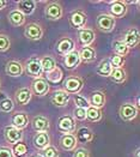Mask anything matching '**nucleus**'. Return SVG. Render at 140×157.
<instances>
[{"mask_svg":"<svg viewBox=\"0 0 140 157\" xmlns=\"http://www.w3.org/2000/svg\"><path fill=\"white\" fill-rule=\"evenodd\" d=\"M74 103H76L77 108H81V109H88L90 107L89 101L80 95H74Z\"/></svg>","mask_w":140,"mask_h":157,"instance_id":"c9c22d12","label":"nucleus"},{"mask_svg":"<svg viewBox=\"0 0 140 157\" xmlns=\"http://www.w3.org/2000/svg\"><path fill=\"white\" fill-rule=\"evenodd\" d=\"M89 103L91 107L101 109L103 105H105V95L102 91H95L91 94Z\"/></svg>","mask_w":140,"mask_h":157,"instance_id":"393cba45","label":"nucleus"},{"mask_svg":"<svg viewBox=\"0 0 140 157\" xmlns=\"http://www.w3.org/2000/svg\"><path fill=\"white\" fill-rule=\"evenodd\" d=\"M78 36H79V41L80 43L84 46V47H89L90 44L95 41V31L91 30V29H80L79 33H78Z\"/></svg>","mask_w":140,"mask_h":157,"instance_id":"dca6fc26","label":"nucleus"},{"mask_svg":"<svg viewBox=\"0 0 140 157\" xmlns=\"http://www.w3.org/2000/svg\"><path fill=\"white\" fill-rule=\"evenodd\" d=\"M110 64L113 68H120L121 66L125 64V58L123 56H120V55H114L110 60Z\"/></svg>","mask_w":140,"mask_h":157,"instance_id":"58836bf2","label":"nucleus"},{"mask_svg":"<svg viewBox=\"0 0 140 157\" xmlns=\"http://www.w3.org/2000/svg\"><path fill=\"white\" fill-rule=\"evenodd\" d=\"M56 51L60 55H67L68 53L74 51V41L70 37H64L61 39L58 44H56Z\"/></svg>","mask_w":140,"mask_h":157,"instance_id":"9b49d317","label":"nucleus"},{"mask_svg":"<svg viewBox=\"0 0 140 157\" xmlns=\"http://www.w3.org/2000/svg\"><path fill=\"white\" fill-rule=\"evenodd\" d=\"M32 96V92L29 88H21L19 90L16 91V102L21 105H25L30 102Z\"/></svg>","mask_w":140,"mask_h":157,"instance_id":"a211bd4d","label":"nucleus"},{"mask_svg":"<svg viewBox=\"0 0 140 157\" xmlns=\"http://www.w3.org/2000/svg\"><path fill=\"white\" fill-rule=\"evenodd\" d=\"M78 144L76 140V137L72 134V133H67L64 134L60 139V145L61 147L66 150V151H71V150H74L76 149V145Z\"/></svg>","mask_w":140,"mask_h":157,"instance_id":"412c9836","label":"nucleus"},{"mask_svg":"<svg viewBox=\"0 0 140 157\" xmlns=\"http://www.w3.org/2000/svg\"><path fill=\"white\" fill-rule=\"evenodd\" d=\"M32 127L36 132H47L49 130V120L42 115L35 117L32 120Z\"/></svg>","mask_w":140,"mask_h":157,"instance_id":"5701e85b","label":"nucleus"},{"mask_svg":"<svg viewBox=\"0 0 140 157\" xmlns=\"http://www.w3.org/2000/svg\"><path fill=\"white\" fill-rule=\"evenodd\" d=\"M17 6H18L19 12L23 13L24 16H29L35 11L36 1H34V0H19L17 2Z\"/></svg>","mask_w":140,"mask_h":157,"instance_id":"6ab92c4d","label":"nucleus"},{"mask_svg":"<svg viewBox=\"0 0 140 157\" xmlns=\"http://www.w3.org/2000/svg\"><path fill=\"white\" fill-rule=\"evenodd\" d=\"M24 35L26 39L31 40V41H37V40L42 39V36H43V29L37 23H30L26 25L25 30H24Z\"/></svg>","mask_w":140,"mask_h":157,"instance_id":"423d86ee","label":"nucleus"},{"mask_svg":"<svg viewBox=\"0 0 140 157\" xmlns=\"http://www.w3.org/2000/svg\"><path fill=\"white\" fill-rule=\"evenodd\" d=\"M11 46L10 39L6 35L0 34V52H6Z\"/></svg>","mask_w":140,"mask_h":157,"instance_id":"4c0bfd02","label":"nucleus"},{"mask_svg":"<svg viewBox=\"0 0 140 157\" xmlns=\"http://www.w3.org/2000/svg\"><path fill=\"white\" fill-rule=\"evenodd\" d=\"M113 51L115 52V55L125 56V55H127L129 49H128L127 46L122 41H115L114 43H113Z\"/></svg>","mask_w":140,"mask_h":157,"instance_id":"2f4dec72","label":"nucleus"},{"mask_svg":"<svg viewBox=\"0 0 140 157\" xmlns=\"http://www.w3.org/2000/svg\"><path fill=\"white\" fill-rule=\"evenodd\" d=\"M12 155L16 157H23L26 155V152H28V146H26L24 143H22V142H19V143H17V144H13V147H12Z\"/></svg>","mask_w":140,"mask_h":157,"instance_id":"473e14b6","label":"nucleus"},{"mask_svg":"<svg viewBox=\"0 0 140 157\" xmlns=\"http://www.w3.org/2000/svg\"><path fill=\"white\" fill-rule=\"evenodd\" d=\"M74 157H90L89 151L85 149H78L74 154Z\"/></svg>","mask_w":140,"mask_h":157,"instance_id":"79ce46f5","label":"nucleus"},{"mask_svg":"<svg viewBox=\"0 0 140 157\" xmlns=\"http://www.w3.org/2000/svg\"><path fill=\"white\" fill-rule=\"evenodd\" d=\"M46 16L51 19V21H56L60 19L62 17V7L59 2H51L47 7H46Z\"/></svg>","mask_w":140,"mask_h":157,"instance_id":"ddd939ff","label":"nucleus"},{"mask_svg":"<svg viewBox=\"0 0 140 157\" xmlns=\"http://www.w3.org/2000/svg\"><path fill=\"white\" fill-rule=\"evenodd\" d=\"M126 71L122 68V67H120V68H113L112 70V73H110V76H109V78L112 79V82H114L116 84H122V83H125V80H126Z\"/></svg>","mask_w":140,"mask_h":157,"instance_id":"c85d7f7f","label":"nucleus"},{"mask_svg":"<svg viewBox=\"0 0 140 157\" xmlns=\"http://www.w3.org/2000/svg\"><path fill=\"white\" fill-rule=\"evenodd\" d=\"M74 118L76 120H79V121H83L86 119V109H81V108H76L74 109Z\"/></svg>","mask_w":140,"mask_h":157,"instance_id":"ea45409f","label":"nucleus"},{"mask_svg":"<svg viewBox=\"0 0 140 157\" xmlns=\"http://www.w3.org/2000/svg\"><path fill=\"white\" fill-rule=\"evenodd\" d=\"M112 70H113V67L110 64V60L104 59L98 64L97 68H96V72H97V75H100L102 77H109L110 73H112Z\"/></svg>","mask_w":140,"mask_h":157,"instance_id":"a878e982","label":"nucleus"},{"mask_svg":"<svg viewBox=\"0 0 140 157\" xmlns=\"http://www.w3.org/2000/svg\"><path fill=\"white\" fill-rule=\"evenodd\" d=\"M51 103L56 107H65L67 105L68 101H70V95L64 90H58L53 94L51 96Z\"/></svg>","mask_w":140,"mask_h":157,"instance_id":"f3484780","label":"nucleus"},{"mask_svg":"<svg viewBox=\"0 0 140 157\" xmlns=\"http://www.w3.org/2000/svg\"><path fill=\"white\" fill-rule=\"evenodd\" d=\"M31 89L37 96H44L49 92V83L47 82V79L40 77V78H36L32 82Z\"/></svg>","mask_w":140,"mask_h":157,"instance_id":"6e6552de","label":"nucleus"},{"mask_svg":"<svg viewBox=\"0 0 140 157\" xmlns=\"http://www.w3.org/2000/svg\"><path fill=\"white\" fill-rule=\"evenodd\" d=\"M139 152H140V150L137 149V151H135V157H139Z\"/></svg>","mask_w":140,"mask_h":157,"instance_id":"c03bdc74","label":"nucleus"},{"mask_svg":"<svg viewBox=\"0 0 140 157\" xmlns=\"http://www.w3.org/2000/svg\"><path fill=\"white\" fill-rule=\"evenodd\" d=\"M83 85H84V82H83L81 78H79V77H68L64 82V91L67 92L68 95L70 94L77 95L81 90Z\"/></svg>","mask_w":140,"mask_h":157,"instance_id":"f03ea898","label":"nucleus"},{"mask_svg":"<svg viewBox=\"0 0 140 157\" xmlns=\"http://www.w3.org/2000/svg\"><path fill=\"white\" fill-rule=\"evenodd\" d=\"M42 157H59V151L54 146H47L46 149L42 150Z\"/></svg>","mask_w":140,"mask_h":157,"instance_id":"e433bc0d","label":"nucleus"},{"mask_svg":"<svg viewBox=\"0 0 140 157\" xmlns=\"http://www.w3.org/2000/svg\"><path fill=\"white\" fill-rule=\"evenodd\" d=\"M80 56H79V52L78 51H72L68 53L67 55H65L64 63L67 68H76L77 66L80 64Z\"/></svg>","mask_w":140,"mask_h":157,"instance_id":"b1692460","label":"nucleus"},{"mask_svg":"<svg viewBox=\"0 0 140 157\" xmlns=\"http://www.w3.org/2000/svg\"><path fill=\"white\" fill-rule=\"evenodd\" d=\"M86 119L92 121V122H97L102 119V112L101 109H97V108H93L90 105L89 108L86 109Z\"/></svg>","mask_w":140,"mask_h":157,"instance_id":"7c9ffc66","label":"nucleus"},{"mask_svg":"<svg viewBox=\"0 0 140 157\" xmlns=\"http://www.w3.org/2000/svg\"><path fill=\"white\" fill-rule=\"evenodd\" d=\"M139 39H140V35H139V29L138 28H132L129 29L125 37H123V43L127 46V48H134L138 43H139Z\"/></svg>","mask_w":140,"mask_h":157,"instance_id":"1a4fd4ad","label":"nucleus"},{"mask_svg":"<svg viewBox=\"0 0 140 157\" xmlns=\"http://www.w3.org/2000/svg\"><path fill=\"white\" fill-rule=\"evenodd\" d=\"M110 16L114 18H121L127 13V7L125 1H120V0H115L110 1Z\"/></svg>","mask_w":140,"mask_h":157,"instance_id":"9d476101","label":"nucleus"},{"mask_svg":"<svg viewBox=\"0 0 140 157\" xmlns=\"http://www.w3.org/2000/svg\"><path fill=\"white\" fill-rule=\"evenodd\" d=\"M32 143H34V146L38 150L46 149L47 146H49V143H51L49 134L47 132H38L32 138Z\"/></svg>","mask_w":140,"mask_h":157,"instance_id":"f8f14e48","label":"nucleus"},{"mask_svg":"<svg viewBox=\"0 0 140 157\" xmlns=\"http://www.w3.org/2000/svg\"><path fill=\"white\" fill-rule=\"evenodd\" d=\"M62 71L56 66L54 70H51V72L47 73V78L48 80H51V83H60L61 79H62Z\"/></svg>","mask_w":140,"mask_h":157,"instance_id":"72a5a7b5","label":"nucleus"},{"mask_svg":"<svg viewBox=\"0 0 140 157\" xmlns=\"http://www.w3.org/2000/svg\"><path fill=\"white\" fill-rule=\"evenodd\" d=\"M0 157H13L11 149L6 146H0Z\"/></svg>","mask_w":140,"mask_h":157,"instance_id":"a19ab883","label":"nucleus"},{"mask_svg":"<svg viewBox=\"0 0 140 157\" xmlns=\"http://www.w3.org/2000/svg\"><path fill=\"white\" fill-rule=\"evenodd\" d=\"M70 23L73 28L77 29H83V26L86 23V14L83 11H74L70 17Z\"/></svg>","mask_w":140,"mask_h":157,"instance_id":"2eb2a0df","label":"nucleus"},{"mask_svg":"<svg viewBox=\"0 0 140 157\" xmlns=\"http://www.w3.org/2000/svg\"><path fill=\"white\" fill-rule=\"evenodd\" d=\"M79 56H80V60L85 63H91L96 58V52L92 47H83L79 52Z\"/></svg>","mask_w":140,"mask_h":157,"instance_id":"c756f323","label":"nucleus"},{"mask_svg":"<svg viewBox=\"0 0 140 157\" xmlns=\"http://www.w3.org/2000/svg\"><path fill=\"white\" fill-rule=\"evenodd\" d=\"M25 71L30 77L34 78H40L42 75V67H41V61L36 56L30 58L25 64Z\"/></svg>","mask_w":140,"mask_h":157,"instance_id":"7ed1b4c3","label":"nucleus"},{"mask_svg":"<svg viewBox=\"0 0 140 157\" xmlns=\"http://www.w3.org/2000/svg\"><path fill=\"white\" fill-rule=\"evenodd\" d=\"M116 24V21H115L114 17H112L110 14H105L102 13L97 17V21H96V25L98 28V30H101L102 33H110L113 31Z\"/></svg>","mask_w":140,"mask_h":157,"instance_id":"f257e3e1","label":"nucleus"},{"mask_svg":"<svg viewBox=\"0 0 140 157\" xmlns=\"http://www.w3.org/2000/svg\"><path fill=\"white\" fill-rule=\"evenodd\" d=\"M29 124V118L25 113H17L12 117V126L17 130H24Z\"/></svg>","mask_w":140,"mask_h":157,"instance_id":"4be33fe9","label":"nucleus"},{"mask_svg":"<svg viewBox=\"0 0 140 157\" xmlns=\"http://www.w3.org/2000/svg\"><path fill=\"white\" fill-rule=\"evenodd\" d=\"M31 157H42L41 155H34V156H31Z\"/></svg>","mask_w":140,"mask_h":157,"instance_id":"a18cd8bd","label":"nucleus"},{"mask_svg":"<svg viewBox=\"0 0 140 157\" xmlns=\"http://www.w3.org/2000/svg\"><path fill=\"white\" fill-rule=\"evenodd\" d=\"M6 5H7V1H5V0H0V10H2Z\"/></svg>","mask_w":140,"mask_h":157,"instance_id":"37998d69","label":"nucleus"},{"mask_svg":"<svg viewBox=\"0 0 140 157\" xmlns=\"http://www.w3.org/2000/svg\"><path fill=\"white\" fill-rule=\"evenodd\" d=\"M93 139V132L89 127H80L77 131V143H90Z\"/></svg>","mask_w":140,"mask_h":157,"instance_id":"aec40b11","label":"nucleus"},{"mask_svg":"<svg viewBox=\"0 0 140 157\" xmlns=\"http://www.w3.org/2000/svg\"><path fill=\"white\" fill-rule=\"evenodd\" d=\"M5 71L9 76L11 77H19L23 75L24 72V66L22 65L19 61H16V60H11L6 64L5 67Z\"/></svg>","mask_w":140,"mask_h":157,"instance_id":"4468645a","label":"nucleus"},{"mask_svg":"<svg viewBox=\"0 0 140 157\" xmlns=\"http://www.w3.org/2000/svg\"><path fill=\"white\" fill-rule=\"evenodd\" d=\"M40 61H41L42 72L48 73V72H51V70H54V68L56 67V61H55V59H54L53 56H51V55L43 56L42 59H40Z\"/></svg>","mask_w":140,"mask_h":157,"instance_id":"cd10ccee","label":"nucleus"},{"mask_svg":"<svg viewBox=\"0 0 140 157\" xmlns=\"http://www.w3.org/2000/svg\"><path fill=\"white\" fill-rule=\"evenodd\" d=\"M4 134H5V139L10 143V144H17L19 142H22L23 139V133L21 130H17L13 126H7L4 130Z\"/></svg>","mask_w":140,"mask_h":157,"instance_id":"0eeeda50","label":"nucleus"},{"mask_svg":"<svg viewBox=\"0 0 140 157\" xmlns=\"http://www.w3.org/2000/svg\"><path fill=\"white\" fill-rule=\"evenodd\" d=\"M119 115L123 121H132L138 117V108L132 103H123L119 109Z\"/></svg>","mask_w":140,"mask_h":157,"instance_id":"20e7f679","label":"nucleus"},{"mask_svg":"<svg viewBox=\"0 0 140 157\" xmlns=\"http://www.w3.org/2000/svg\"><path fill=\"white\" fill-rule=\"evenodd\" d=\"M58 130L62 133H72L76 130V121L71 115H64L58 121Z\"/></svg>","mask_w":140,"mask_h":157,"instance_id":"39448f33","label":"nucleus"},{"mask_svg":"<svg viewBox=\"0 0 140 157\" xmlns=\"http://www.w3.org/2000/svg\"><path fill=\"white\" fill-rule=\"evenodd\" d=\"M9 22L13 26H21L23 25L24 22H25V16L19 12L18 10H13L9 13Z\"/></svg>","mask_w":140,"mask_h":157,"instance_id":"bb28decb","label":"nucleus"},{"mask_svg":"<svg viewBox=\"0 0 140 157\" xmlns=\"http://www.w3.org/2000/svg\"><path fill=\"white\" fill-rule=\"evenodd\" d=\"M13 107V101L11 98H9V97H5V98H2L1 101H0V110L1 112H4V113H10V112H12Z\"/></svg>","mask_w":140,"mask_h":157,"instance_id":"f704fd0d","label":"nucleus"}]
</instances>
